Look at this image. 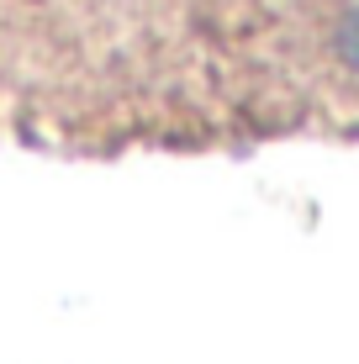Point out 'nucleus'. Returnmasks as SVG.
<instances>
[{
  "label": "nucleus",
  "instance_id": "obj_1",
  "mask_svg": "<svg viewBox=\"0 0 359 364\" xmlns=\"http://www.w3.org/2000/svg\"><path fill=\"white\" fill-rule=\"evenodd\" d=\"M338 53H343L349 69H359V6L343 16V27H338Z\"/></svg>",
  "mask_w": 359,
  "mask_h": 364
}]
</instances>
